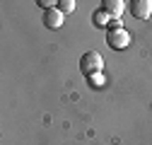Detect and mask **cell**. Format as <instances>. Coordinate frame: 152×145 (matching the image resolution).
Returning a JSON list of instances; mask_svg holds the SVG:
<instances>
[{"label": "cell", "mask_w": 152, "mask_h": 145, "mask_svg": "<svg viewBox=\"0 0 152 145\" xmlns=\"http://www.w3.org/2000/svg\"><path fill=\"white\" fill-rule=\"evenodd\" d=\"M39 5H41L44 10H51V7H53V3H51V0H39Z\"/></svg>", "instance_id": "obj_10"}, {"label": "cell", "mask_w": 152, "mask_h": 145, "mask_svg": "<svg viewBox=\"0 0 152 145\" xmlns=\"http://www.w3.org/2000/svg\"><path fill=\"white\" fill-rule=\"evenodd\" d=\"M130 15L138 20H147L152 15V0H130Z\"/></svg>", "instance_id": "obj_3"}, {"label": "cell", "mask_w": 152, "mask_h": 145, "mask_svg": "<svg viewBox=\"0 0 152 145\" xmlns=\"http://www.w3.org/2000/svg\"><path fill=\"white\" fill-rule=\"evenodd\" d=\"M104 68V58H102V53L99 51H87L82 53V58H80V70H82V75H97V72H102Z\"/></svg>", "instance_id": "obj_1"}, {"label": "cell", "mask_w": 152, "mask_h": 145, "mask_svg": "<svg viewBox=\"0 0 152 145\" xmlns=\"http://www.w3.org/2000/svg\"><path fill=\"white\" fill-rule=\"evenodd\" d=\"M106 44H109L111 48L121 51V48H126V46L130 44V34H128L126 29H109V34H106Z\"/></svg>", "instance_id": "obj_2"}, {"label": "cell", "mask_w": 152, "mask_h": 145, "mask_svg": "<svg viewBox=\"0 0 152 145\" xmlns=\"http://www.w3.org/2000/svg\"><path fill=\"white\" fill-rule=\"evenodd\" d=\"M56 5H58V10H61L63 15H68V12L75 10V0H61V3H56Z\"/></svg>", "instance_id": "obj_7"}, {"label": "cell", "mask_w": 152, "mask_h": 145, "mask_svg": "<svg viewBox=\"0 0 152 145\" xmlns=\"http://www.w3.org/2000/svg\"><path fill=\"white\" fill-rule=\"evenodd\" d=\"M44 27H48V29H58V27H63V12H61L58 7L44 10Z\"/></svg>", "instance_id": "obj_5"}, {"label": "cell", "mask_w": 152, "mask_h": 145, "mask_svg": "<svg viewBox=\"0 0 152 145\" xmlns=\"http://www.w3.org/2000/svg\"><path fill=\"white\" fill-rule=\"evenodd\" d=\"M102 10L111 17V20H121V15L126 10V3L123 0H104L102 3Z\"/></svg>", "instance_id": "obj_4"}, {"label": "cell", "mask_w": 152, "mask_h": 145, "mask_svg": "<svg viewBox=\"0 0 152 145\" xmlns=\"http://www.w3.org/2000/svg\"><path fill=\"white\" fill-rule=\"evenodd\" d=\"M109 22H111V17H109L104 10L94 12V24H97V27H109Z\"/></svg>", "instance_id": "obj_6"}, {"label": "cell", "mask_w": 152, "mask_h": 145, "mask_svg": "<svg viewBox=\"0 0 152 145\" xmlns=\"http://www.w3.org/2000/svg\"><path fill=\"white\" fill-rule=\"evenodd\" d=\"M109 29H123V27H121V20H111V22H109Z\"/></svg>", "instance_id": "obj_9"}, {"label": "cell", "mask_w": 152, "mask_h": 145, "mask_svg": "<svg viewBox=\"0 0 152 145\" xmlns=\"http://www.w3.org/2000/svg\"><path fill=\"white\" fill-rule=\"evenodd\" d=\"M87 82H89L92 87H104V82H106V80H104L102 72H97V75H89V78H87Z\"/></svg>", "instance_id": "obj_8"}]
</instances>
